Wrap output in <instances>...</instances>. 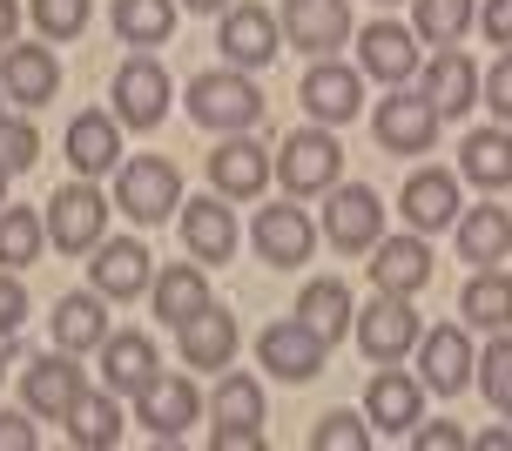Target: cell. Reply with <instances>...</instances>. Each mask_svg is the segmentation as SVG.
Here are the masks:
<instances>
[{"label":"cell","mask_w":512,"mask_h":451,"mask_svg":"<svg viewBox=\"0 0 512 451\" xmlns=\"http://www.w3.org/2000/svg\"><path fill=\"white\" fill-rule=\"evenodd\" d=\"M189 122L209 128V135H250L263 122V88H256L243 68H203L189 81Z\"/></svg>","instance_id":"1"},{"label":"cell","mask_w":512,"mask_h":451,"mask_svg":"<svg viewBox=\"0 0 512 451\" xmlns=\"http://www.w3.org/2000/svg\"><path fill=\"white\" fill-rule=\"evenodd\" d=\"M48 243L61 256H95L108 243V196L88 176L61 182L48 196Z\"/></svg>","instance_id":"2"},{"label":"cell","mask_w":512,"mask_h":451,"mask_svg":"<svg viewBox=\"0 0 512 451\" xmlns=\"http://www.w3.org/2000/svg\"><path fill=\"white\" fill-rule=\"evenodd\" d=\"M115 202L135 223H169L182 209V169L169 155H128L115 169Z\"/></svg>","instance_id":"3"},{"label":"cell","mask_w":512,"mask_h":451,"mask_svg":"<svg viewBox=\"0 0 512 451\" xmlns=\"http://www.w3.org/2000/svg\"><path fill=\"white\" fill-rule=\"evenodd\" d=\"M337 169H344V149H337V135L324 122L283 135V149H277L283 196H331V189H337Z\"/></svg>","instance_id":"4"},{"label":"cell","mask_w":512,"mask_h":451,"mask_svg":"<svg viewBox=\"0 0 512 451\" xmlns=\"http://www.w3.org/2000/svg\"><path fill=\"white\" fill-rule=\"evenodd\" d=\"M324 243L337 256H371L384 243V202L364 182H337L324 202Z\"/></svg>","instance_id":"5"},{"label":"cell","mask_w":512,"mask_h":451,"mask_svg":"<svg viewBox=\"0 0 512 451\" xmlns=\"http://www.w3.org/2000/svg\"><path fill=\"white\" fill-rule=\"evenodd\" d=\"M324 357H331V337H324V330H310L297 310L277 317V324L256 337V364H263L270 377H283V384H310V377L324 371Z\"/></svg>","instance_id":"6"},{"label":"cell","mask_w":512,"mask_h":451,"mask_svg":"<svg viewBox=\"0 0 512 451\" xmlns=\"http://www.w3.org/2000/svg\"><path fill=\"white\" fill-rule=\"evenodd\" d=\"M351 330H358V351L371 357V364H398V357H411V351H418V337H425L411 297H391V290H378V297L364 303Z\"/></svg>","instance_id":"7"},{"label":"cell","mask_w":512,"mask_h":451,"mask_svg":"<svg viewBox=\"0 0 512 451\" xmlns=\"http://www.w3.org/2000/svg\"><path fill=\"white\" fill-rule=\"evenodd\" d=\"M438 115L432 101H425V88L418 95H405V88H391V95L378 101V115H371V135H378L384 155H432L438 142Z\"/></svg>","instance_id":"8"},{"label":"cell","mask_w":512,"mask_h":451,"mask_svg":"<svg viewBox=\"0 0 512 451\" xmlns=\"http://www.w3.org/2000/svg\"><path fill=\"white\" fill-rule=\"evenodd\" d=\"M277 176V155L263 149L256 135H223L216 149H209V189L230 202H256Z\"/></svg>","instance_id":"9"},{"label":"cell","mask_w":512,"mask_h":451,"mask_svg":"<svg viewBox=\"0 0 512 451\" xmlns=\"http://www.w3.org/2000/svg\"><path fill=\"white\" fill-rule=\"evenodd\" d=\"M115 122L122 128H155L162 115H169V68L155 61L149 48L142 54H128L122 68H115Z\"/></svg>","instance_id":"10"},{"label":"cell","mask_w":512,"mask_h":451,"mask_svg":"<svg viewBox=\"0 0 512 451\" xmlns=\"http://www.w3.org/2000/svg\"><path fill=\"white\" fill-rule=\"evenodd\" d=\"M216 48H223V61L230 68H270L283 48V27L270 7H256V0H236V7H223V27H216Z\"/></svg>","instance_id":"11"},{"label":"cell","mask_w":512,"mask_h":451,"mask_svg":"<svg viewBox=\"0 0 512 451\" xmlns=\"http://www.w3.org/2000/svg\"><path fill=\"white\" fill-rule=\"evenodd\" d=\"M418 377H425V391H438V398H459L465 384L479 377V351H472V337H465V324H438L418 337Z\"/></svg>","instance_id":"12"},{"label":"cell","mask_w":512,"mask_h":451,"mask_svg":"<svg viewBox=\"0 0 512 451\" xmlns=\"http://www.w3.org/2000/svg\"><path fill=\"white\" fill-rule=\"evenodd\" d=\"M256 256L270 263V270H304L310 250H317V236L324 229L310 223V209H290V202H270V209H256Z\"/></svg>","instance_id":"13"},{"label":"cell","mask_w":512,"mask_h":451,"mask_svg":"<svg viewBox=\"0 0 512 451\" xmlns=\"http://www.w3.org/2000/svg\"><path fill=\"white\" fill-rule=\"evenodd\" d=\"M358 27H351V7L344 0H283V41L310 61H324L351 41Z\"/></svg>","instance_id":"14"},{"label":"cell","mask_w":512,"mask_h":451,"mask_svg":"<svg viewBox=\"0 0 512 451\" xmlns=\"http://www.w3.org/2000/svg\"><path fill=\"white\" fill-rule=\"evenodd\" d=\"M81 391H88V377H81L75 351H61V344H54L48 357H34V364L21 371V404L34 411V418H68Z\"/></svg>","instance_id":"15"},{"label":"cell","mask_w":512,"mask_h":451,"mask_svg":"<svg viewBox=\"0 0 512 451\" xmlns=\"http://www.w3.org/2000/svg\"><path fill=\"white\" fill-rule=\"evenodd\" d=\"M304 108H310V122H324V128H344V122H358V108H364V68H344V61H310V75H304Z\"/></svg>","instance_id":"16"},{"label":"cell","mask_w":512,"mask_h":451,"mask_svg":"<svg viewBox=\"0 0 512 451\" xmlns=\"http://www.w3.org/2000/svg\"><path fill=\"white\" fill-rule=\"evenodd\" d=\"M196 418H203V391H196L189 377H176V371H162L149 391L135 398V425L149 431V438H162V445H176Z\"/></svg>","instance_id":"17"},{"label":"cell","mask_w":512,"mask_h":451,"mask_svg":"<svg viewBox=\"0 0 512 451\" xmlns=\"http://www.w3.org/2000/svg\"><path fill=\"white\" fill-rule=\"evenodd\" d=\"M358 68L384 88H405L425 61H418V27H398V21H371L358 27Z\"/></svg>","instance_id":"18"},{"label":"cell","mask_w":512,"mask_h":451,"mask_svg":"<svg viewBox=\"0 0 512 451\" xmlns=\"http://www.w3.org/2000/svg\"><path fill=\"white\" fill-rule=\"evenodd\" d=\"M398 216H405L418 236H438L445 223H459V216H465L459 176H452V169H418V176L398 189Z\"/></svg>","instance_id":"19"},{"label":"cell","mask_w":512,"mask_h":451,"mask_svg":"<svg viewBox=\"0 0 512 451\" xmlns=\"http://www.w3.org/2000/svg\"><path fill=\"white\" fill-rule=\"evenodd\" d=\"M68 169L88 182L122 169V122L108 108H81L75 122H68Z\"/></svg>","instance_id":"20"},{"label":"cell","mask_w":512,"mask_h":451,"mask_svg":"<svg viewBox=\"0 0 512 451\" xmlns=\"http://www.w3.org/2000/svg\"><path fill=\"white\" fill-rule=\"evenodd\" d=\"M155 377H162V357H155L149 337L142 330H108V344H102V384L108 391L135 404Z\"/></svg>","instance_id":"21"},{"label":"cell","mask_w":512,"mask_h":451,"mask_svg":"<svg viewBox=\"0 0 512 451\" xmlns=\"http://www.w3.org/2000/svg\"><path fill=\"white\" fill-rule=\"evenodd\" d=\"M418 81H425V101H432L438 115L452 122V115H465V108H479V61L465 48H438L425 68H418Z\"/></svg>","instance_id":"22"},{"label":"cell","mask_w":512,"mask_h":451,"mask_svg":"<svg viewBox=\"0 0 512 451\" xmlns=\"http://www.w3.org/2000/svg\"><path fill=\"white\" fill-rule=\"evenodd\" d=\"M0 88H7V101H21V108L54 101L61 95V61H54V48H34V41L0 48Z\"/></svg>","instance_id":"23"},{"label":"cell","mask_w":512,"mask_h":451,"mask_svg":"<svg viewBox=\"0 0 512 451\" xmlns=\"http://www.w3.org/2000/svg\"><path fill=\"white\" fill-rule=\"evenodd\" d=\"M182 243H189V256L196 263H230L236 256V216H230V196H196V202H182Z\"/></svg>","instance_id":"24"},{"label":"cell","mask_w":512,"mask_h":451,"mask_svg":"<svg viewBox=\"0 0 512 451\" xmlns=\"http://www.w3.org/2000/svg\"><path fill=\"white\" fill-rule=\"evenodd\" d=\"M88 276H95V290H102L108 303H135V297H149L155 263H149V250H142L135 236H122V243H102V250H95Z\"/></svg>","instance_id":"25"},{"label":"cell","mask_w":512,"mask_h":451,"mask_svg":"<svg viewBox=\"0 0 512 451\" xmlns=\"http://www.w3.org/2000/svg\"><path fill=\"white\" fill-rule=\"evenodd\" d=\"M176 351H182L189 371H230V357H236V317L223 310V303L196 310L189 324H176Z\"/></svg>","instance_id":"26"},{"label":"cell","mask_w":512,"mask_h":451,"mask_svg":"<svg viewBox=\"0 0 512 451\" xmlns=\"http://www.w3.org/2000/svg\"><path fill=\"white\" fill-rule=\"evenodd\" d=\"M418 411H425V377L384 364V371L371 377V391H364V418H371L378 431H411Z\"/></svg>","instance_id":"27"},{"label":"cell","mask_w":512,"mask_h":451,"mask_svg":"<svg viewBox=\"0 0 512 451\" xmlns=\"http://www.w3.org/2000/svg\"><path fill=\"white\" fill-rule=\"evenodd\" d=\"M371 283L391 290V297H418L425 283H432V250H425V236L411 229V236H391L371 250Z\"/></svg>","instance_id":"28"},{"label":"cell","mask_w":512,"mask_h":451,"mask_svg":"<svg viewBox=\"0 0 512 451\" xmlns=\"http://www.w3.org/2000/svg\"><path fill=\"white\" fill-rule=\"evenodd\" d=\"M54 344L75 357L102 351L108 344V297L102 290H68V297L54 303Z\"/></svg>","instance_id":"29"},{"label":"cell","mask_w":512,"mask_h":451,"mask_svg":"<svg viewBox=\"0 0 512 451\" xmlns=\"http://www.w3.org/2000/svg\"><path fill=\"white\" fill-rule=\"evenodd\" d=\"M149 303H155V317L176 330V324H189L196 310H209V276H203V263H162L155 270V283H149Z\"/></svg>","instance_id":"30"},{"label":"cell","mask_w":512,"mask_h":451,"mask_svg":"<svg viewBox=\"0 0 512 451\" xmlns=\"http://www.w3.org/2000/svg\"><path fill=\"white\" fill-rule=\"evenodd\" d=\"M452 229H459V256L472 263V270H492V263H506V256H512V216L499 209V202L465 209Z\"/></svg>","instance_id":"31"},{"label":"cell","mask_w":512,"mask_h":451,"mask_svg":"<svg viewBox=\"0 0 512 451\" xmlns=\"http://www.w3.org/2000/svg\"><path fill=\"white\" fill-rule=\"evenodd\" d=\"M68 425V445H81V451H115L122 445V398L115 391H81L75 398V411L61 418Z\"/></svg>","instance_id":"32"},{"label":"cell","mask_w":512,"mask_h":451,"mask_svg":"<svg viewBox=\"0 0 512 451\" xmlns=\"http://www.w3.org/2000/svg\"><path fill=\"white\" fill-rule=\"evenodd\" d=\"M459 176L479 182L486 196H499V189L512 182V135L499 122H492V128H472V135L459 142Z\"/></svg>","instance_id":"33"},{"label":"cell","mask_w":512,"mask_h":451,"mask_svg":"<svg viewBox=\"0 0 512 451\" xmlns=\"http://www.w3.org/2000/svg\"><path fill=\"white\" fill-rule=\"evenodd\" d=\"M459 317L472 330H506L512 324V276L492 263V270H472V283H465L459 297Z\"/></svg>","instance_id":"34"},{"label":"cell","mask_w":512,"mask_h":451,"mask_svg":"<svg viewBox=\"0 0 512 451\" xmlns=\"http://www.w3.org/2000/svg\"><path fill=\"white\" fill-rule=\"evenodd\" d=\"M297 317H304L310 330H324V337H344V330L358 324V310H351V290L337 283V276H310L304 283V297H297Z\"/></svg>","instance_id":"35"},{"label":"cell","mask_w":512,"mask_h":451,"mask_svg":"<svg viewBox=\"0 0 512 451\" xmlns=\"http://www.w3.org/2000/svg\"><path fill=\"white\" fill-rule=\"evenodd\" d=\"M176 34V0H115V41L122 48H162Z\"/></svg>","instance_id":"36"},{"label":"cell","mask_w":512,"mask_h":451,"mask_svg":"<svg viewBox=\"0 0 512 451\" xmlns=\"http://www.w3.org/2000/svg\"><path fill=\"white\" fill-rule=\"evenodd\" d=\"M48 250V209H0V263L7 270H27L34 256Z\"/></svg>","instance_id":"37"},{"label":"cell","mask_w":512,"mask_h":451,"mask_svg":"<svg viewBox=\"0 0 512 451\" xmlns=\"http://www.w3.org/2000/svg\"><path fill=\"white\" fill-rule=\"evenodd\" d=\"M418 7V41L425 48H459L465 27L479 21V0H411Z\"/></svg>","instance_id":"38"},{"label":"cell","mask_w":512,"mask_h":451,"mask_svg":"<svg viewBox=\"0 0 512 451\" xmlns=\"http://www.w3.org/2000/svg\"><path fill=\"white\" fill-rule=\"evenodd\" d=\"M209 411H216V425H256L263 431V384L250 371H223V384L209 391Z\"/></svg>","instance_id":"39"},{"label":"cell","mask_w":512,"mask_h":451,"mask_svg":"<svg viewBox=\"0 0 512 451\" xmlns=\"http://www.w3.org/2000/svg\"><path fill=\"white\" fill-rule=\"evenodd\" d=\"M310 445L317 451H371V418H358V411H324L317 431H310Z\"/></svg>","instance_id":"40"},{"label":"cell","mask_w":512,"mask_h":451,"mask_svg":"<svg viewBox=\"0 0 512 451\" xmlns=\"http://www.w3.org/2000/svg\"><path fill=\"white\" fill-rule=\"evenodd\" d=\"M34 162H41V128L0 115V169H7V176H21V169H34Z\"/></svg>","instance_id":"41"},{"label":"cell","mask_w":512,"mask_h":451,"mask_svg":"<svg viewBox=\"0 0 512 451\" xmlns=\"http://www.w3.org/2000/svg\"><path fill=\"white\" fill-rule=\"evenodd\" d=\"M88 0H34V27L48 34V41H75L81 27H88Z\"/></svg>","instance_id":"42"},{"label":"cell","mask_w":512,"mask_h":451,"mask_svg":"<svg viewBox=\"0 0 512 451\" xmlns=\"http://www.w3.org/2000/svg\"><path fill=\"white\" fill-rule=\"evenodd\" d=\"M479 391L492 404H506V391H512V337L506 330H492V344L479 351Z\"/></svg>","instance_id":"43"},{"label":"cell","mask_w":512,"mask_h":451,"mask_svg":"<svg viewBox=\"0 0 512 451\" xmlns=\"http://www.w3.org/2000/svg\"><path fill=\"white\" fill-rule=\"evenodd\" d=\"M479 101H486L499 122L512 115V48H499V61L486 68V81H479Z\"/></svg>","instance_id":"44"},{"label":"cell","mask_w":512,"mask_h":451,"mask_svg":"<svg viewBox=\"0 0 512 451\" xmlns=\"http://www.w3.org/2000/svg\"><path fill=\"white\" fill-rule=\"evenodd\" d=\"M21 317H27V290H21V276L0 270V337H7V344L21 337Z\"/></svg>","instance_id":"45"},{"label":"cell","mask_w":512,"mask_h":451,"mask_svg":"<svg viewBox=\"0 0 512 451\" xmlns=\"http://www.w3.org/2000/svg\"><path fill=\"white\" fill-rule=\"evenodd\" d=\"M41 431H34V411H7L0 418V451H34Z\"/></svg>","instance_id":"46"},{"label":"cell","mask_w":512,"mask_h":451,"mask_svg":"<svg viewBox=\"0 0 512 451\" xmlns=\"http://www.w3.org/2000/svg\"><path fill=\"white\" fill-rule=\"evenodd\" d=\"M479 27H486L492 48H512V0H486L479 7Z\"/></svg>","instance_id":"47"},{"label":"cell","mask_w":512,"mask_h":451,"mask_svg":"<svg viewBox=\"0 0 512 451\" xmlns=\"http://www.w3.org/2000/svg\"><path fill=\"white\" fill-rule=\"evenodd\" d=\"M411 445H418V451H459V445H472V438H465L459 425H425Z\"/></svg>","instance_id":"48"},{"label":"cell","mask_w":512,"mask_h":451,"mask_svg":"<svg viewBox=\"0 0 512 451\" xmlns=\"http://www.w3.org/2000/svg\"><path fill=\"white\" fill-rule=\"evenodd\" d=\"M209 445H216V451H256V445H263V431H256V425H216Z\"/></svg>","instance_id":"49"},{"label":"cell","mask_w":512,"mask_h":451,"mask_svg":"<svg viewBox=\"0 0 512 451\" xmlns=\"http://www.w3.org/2000/svg\"><path fill=\"white\" fill-rule=\"evenodd\" d=\"M472 445H479V451H512V418H506V425H492V431H479Z\"/></svg>","instance_id":"50"},{"label":"cell","mask_w":512,"mask_h":451,"mask_svg":"<svg viewBox=\"0 0 512 451\" xmlns=\"http://www.w3.org/2000/svg\"><path fill=\"white\" fill-rule=\"evenodd\" d=\"M14 27H21V14H14V0H0V48H14Z\"/></svg>","instance_id":"51"},{"label":"cell","mask_w":512,"mask_h":451,"mask_svg":"<svg viewBox=\"0 0 512 451\" xmlns=\"http://www.w3.org/2000/svg\"><path fill=\"white\" fill-rule=\"evenodd\" d=\"M182 7H189V14H223L230 0H182Z\"/></svg>","instance_id":"52"},{"label":"cell","mask_w":512,"mask_h":451,"mask_svg":"<svg viewBox=\"0 0 512 451\" xmlns=\"http://www.w3.org/2000/svg\"><path fill=\"white\" fill-rule=\"evenodd\" d=\"M0 377H7V337H0Z\"/></svg>","instance_id":"53"},{"label":"cell","mask_w":512,"mask_h":451,"mask_svg":"<svg viewBox=\"0 0 512 451\" xmlns=\"http://www.w3.org/2000/svg\"><path fill=\"white\" fill-rule=\"evenodd\" d=\"M0 202H7V169H0Z\"/></svg>","instance_id":"54"},{"label":"cell","mask_w":512,"mask_h":451,"mask_svg":"<svg viewBox=\"0 0 512 451\" xmlns=\"http://www.w3.org/2000/svg\"><path fill=\"white\" fill-rule=\"evenodd\" d=\"M499 411H506V418H512V391H506V404H499Z\"/></svg>","instance_id":"55"},{"label":"cell","mask_w":512,"mask_h":451,"mask_svg":"<svg viewBox=\"0 0 512 451\" xmlns=\"http://www.w3.org/2000/svg\"><path fill=\"white\" fill-rule=\"evenodd\" d=\"M0 115H7V88H0Z\"/></svg>","instance_id":"56"},{"label":"cell","mask_w":512,"mask_h":451,"mask_svg":"<svg viewBox=\"0 0 512 451\" xmlns=\"http://www.w3.org/2000/svg\"><path fill=\"white\" fill-rule=\"evenodd\" d=\"M384 7H391V0H384Z\"/></svg>","instance_id":"57"}]
</instances>
